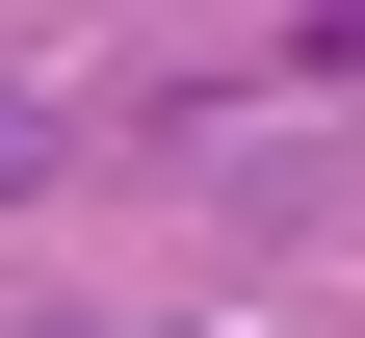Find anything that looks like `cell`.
I'll list each match as a JSON object with an SVG mask.
<instances>
[{
	"label": "cell",
	"mask_w": 365,
	"mask_h": 338,
	"mask_svg": "<svg viewBox=\"0 0 365 338\" xmlns=\"http://www.w3.org/2000/svg\"><path fill=\"white\" fill-rule=\"evenodd\" d=\"M26 157H53V105H26V78H0V182H26Z\"/></svg>",
	"instance_id": "6da1fadb"
}]
</instances>
